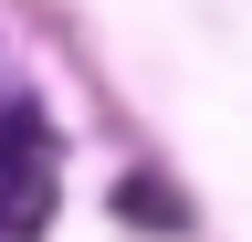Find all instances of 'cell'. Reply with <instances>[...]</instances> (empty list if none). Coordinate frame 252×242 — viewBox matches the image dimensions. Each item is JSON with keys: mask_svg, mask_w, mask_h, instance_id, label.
Segmentation results:
<instances>
[{"mask_svg": "<svg viewBox=\"0 0 252 242\" xmlns=\"http://www.w3.org/2000/svg\"><path fill=\"white\" fill-rule=\"evenodd\" d=\"M116 221H147L158 242H179V232H189V200L168 190V179H147V169H137V179H116Z\"/></svg>", "mask_w": 252, "mask_h": 242, "instance_id": "obj_2", "label": "cell"}, {"mask_svg": "<svg viewBox=\"0 0 252 242\" xmlns=\"http://www.w3.org/2000/svg\"><path fill=\"white\" fill-rule=\"evenodd\" d=\"M42 210H53V147H32V158L0 169V232L32 242V232H42Z\"/></svg>", "mask_w": 252, "mask_h": 242, "instance_id": "obj_1", "label": "cell"}]
</instances>
